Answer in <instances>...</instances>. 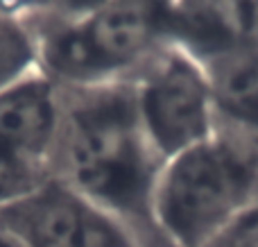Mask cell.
<instances>
[{
	"mask_svg": "<svg viewBox=\"0 0 258 247\" xmlns=\"http://www.w3.org/2000/svg\"><path fill=\"white\" fill-rule=\"evenodd\" d=\"M39 68L63 89L129 82L170 41L161 3H23Z\"/></svg>",
	"mask_w": 258,
	"mask_h": 247,
	"instance_id": "7a4b0ae2",
	"label": "cell"
},
{
	"mask_svg": "<svg viewBox=\"0 0 258 247\" xmlns=\"http://www.w3.org/2000/svg\"><path fill=\"white\" fill-rule=\"evenodd\" d=\"M129 82L143 130L165 161L218 132L213 82L200 59L179 43H163Z\"/></svg>",
	"mask_w": 258,
	"mask_h": 247,
	"instance_id": "277c9868",
	"label": "cell"
},
{
	"mask_svg": "<svg viewBox=\"0 0 258 247\" xmlns=\"http://www.w3.org/2000/svg\"><path fill=\"white\" fill-rule=\"evenodd\" d=\"M258 195V136L220 122L206 141L170 157L154 191V225L168 247H211Z\"/></svg>",
	"mask_w": 258,
	"mask_h": 247,
	"instance_id": "3957f363",
	"label": "cell"
},
{
	"mask_svg": "<svg viewBox=\"0 0 258 247\" xmlns=\"http://www.w3.org/2000/svg\"><path fill=\"white\" fill-rule=\"evenodd\" d=\"M39 68L36 39L21 3H0V91Z\"/></svg>",
	"mask_w": 258,
	"mask_h": 247,
	"instance_id": "52a82bcc",
	"label": "cell"
},
{
	"mask_svg": "<svg viewBox=\"0 0 258 247\" xmlns=\"http://www.w3.org/2000/svg\"><path fill=\"white\" fill-rule=\"evenodd\" d=\"M0 225L23 247H145L122 222L54 177L3 209Z\"/></svg>",
	"mask_w": 258,
	"mask_h": 247,
	"instance_id": "5b68a950",
	"label": "cell"
},
{
	"mask_svg": "<svg viewBox=\"0 0 258 247\" xmlns=\"http://www.w3.org/2000/svg\"><path fill=\"white\" fill-rule=\"evenodd\" d=\"M61 116V86L41 68L0 91V141L48 172Z\"/></svg>",
	"mask_w": 258,
	"mask_h": 247,
	"instance_id": "8992f818",
	"label": "cell"
},
{
	"mask_svg": "<svg viewBox=\"0 0 258 247\" xmlns=\"http://www.w3.org/2000/svg\"><path fill=\"white\" fill-rule=\"evenodd\" d=\"M50 177L52 175L45 168L21 157L16 150L0 141V211L25 200Z\"/></svg>",
	"mask_w": 258,
	"mask_h": 247,
	"instance_id": "ba28073f",
	"label": "cell"
},
{
	"mask_svg": "<svg viewBox=\"0 0 258 247\" xmlns=\"http://www.w3.org/2000/svg\"><path fill=\"white\" fill-rule=\"evenodd\" d=\"M61 102L50 175L122 222L145 247H168L152 209L165 159L141 125L132 82L61 86Z\"/></svg>",
	"mask_w": 258,
	"mask_h": 247,
	"instance_id": "6da1fadb",
	"label": "cell"
},
{
	"mask_svg": "<svg viewBox=\"0 0 258 247\" xmlns=\"http://www.w3.org/2000/svg\"><path fill=\"white\" fill-rule=\"evenodd\" d=\"M211 247H258V195L236 225Z\"/></svg>",
	"mask_w": 258,
	"mask_h": 247,
	"instance_id": "9c48e42d",
	"label": "cell"
},
{
	"mask_svg": "<svg viewBox=\"0 0 258 247\" xmlns=\"http://www.w3.org/2000/svg\"><path fill=\"white\" fill-rule=\"evenodd\" d=\"M0 247H23L21 240L16 238L14 234H9L3 225H0Z\"/></svg>",
	"mask_w": 258,
	"mask_h": 247,
	"instance_id": "30bf717a",
	"label": "cell"
}]
</instances>
